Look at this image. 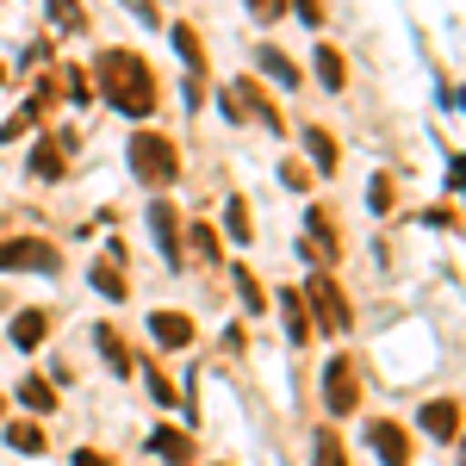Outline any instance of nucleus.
I'll use <instances>...</instances> for the list:
<instances>
[{
    "label": "nucleus",
    "mask_w": 466,
    "mask_h": 466,
    "mask_svg": "<svg viewBox=\"0 0 466 466\" xmlns=\"http://www.w3.org/2000/svg\"><path fill=\"white\" fill-rule=\"evenodd\" d=\"M94 81H100V94H106V106H118L125 118H149L156 112V69H149L137 50H106L100 63H94Z\"/></svg>",
    "instance_id": "nucleus-1"
},
{
    "label": "nucleus",
    "mask_w": 466,
    "mask_h": 466,
    "mask_svg": "<svg viewBox=\"0 0 466 466\" xmlns=\"http://www.w3.org/2000/svg\"><path fill=\"white\" fill-rule=\"evenodd\" d=\"M131 175L144 180V187H156V193L175 187L180 180V149L168 144L162 131H137V137H131Z\"/></svg>",
    "instance_id": "nucleus-2"
},
{
    "label": "nucleus",
    "mask_w": 466,
    "mask_h": 466,
    "mask_svg": "<svg viewBox=\"0 0 466 466\" xmlns=\"http://www.w3.org/2000/svg\"><path fill=\"white\" fill-rule=\"evenodd\" d=\"M305 299H311L305 311H311V329H318V336H342V329L355 323V311H349V299H342V287H336L329 268H318V274L305 280Z\"/></svg>",
    "instance_id": "nucleus-3"
},
{
    "label": "nucleus",
    "mask_w": 466,
    "mask_h": 466,
    "mask_svg": "<svg viewBox=\"0 0 466 466\" xmlns=\"http://www.w3.org/2000/svg\"><path fill=\"white\" fill-rule=\"evenodd\" d=\"M63 255L44 237H0V274H56Z\"/></svg>",
    "instance_id": "nucleus-4"
},
{
    "label": "nucleus",
    "mask_w": 466,
    "mask_h": 466,
    "mask_svg": "<svg viewBox=\"0 0 466 466\" xmlns=\"http://www.w3.org/2000/svg\"><path fill=\"white\" fill-rule=\"evenodd\" d=\"M323 404H329L336 417H349V410L360 404V373H355L349 355H336L329 367H323Z\"/></svg>",
    "instance_id": "nucleus-5"
},
{
    "label": "nucleus",
    "mask_w": 466,
    "mask_h": 466,
    "mask_svg": "<svg viewBox=\"0 0 466 466\" xmlns=\"http://www.w3.org/2000/svg\"><path fill=\"white\" fill-rule=\"evenodd\" d=\"M69 156H75V131H50V137H37L32 175L37 180H63V175H69Z\"/></svg>",
    "instance_id": "nucleus-6"
},
{
    "label": "nucleus",
    "mask_w": 466,
    "mask_h": 466,
    "mask_svg": "<svg viewBox=\"0 0 466 466\" xmlns=\"http://www.w3.org/2000/svg\"><path fill=\"white\" fill-rule=\"evenodd\" d=\"M305 261H311V268H336V261H342V237L329 230V212L305 218Z\"/></svg>",
    "instance_id": "nucleus-7"
},
{
    "label": "nucleus",
    "mask_w": 466,
    "mask_h": 466,
    "mask_svg": "<svg viewBox=\"0 0 466 466\" xmlns=\"http://www.w3.org/2000/svg\"><path fill=\"white\" fill-rule=\"evenodd\" d=\"M149 230H156V249L180 268V212L168 206V199H156V206H149Z\"/></svg>",
    "instance_id": "nucleus-8"
},
{
    "label": "nucleus",
    "mask_w": 466,
    "mask_h": 466,
    "mask_svg": "<svg viewBox=\"0 0 466 466\" xmlns=\"http://www.w3.org/2000/svg\"><path fill=\"white\" fill-rule=\"evenodd\" d=\"M367 435H373V454H380L386 466H410V435L398 430L392 417H386V423H373Z\"/></svg>",
    "instance_id": "nucleus-9"
},
{
    "label": "nucleus",
    "mask_w": 466,
    "mask_h": 466,
    "mask_svg": "<svg viewBox=\"0 0 466 466\" xmlns=\"http://www.w3.org/2000/svg\"><path fill=\"white\" fill-rule=\"evenodd\" d=\"M423 430H430L435 441H461V398H435V404H423Z\"/></svg>",
    "instance_id": "nucleus-10"
},
{
    "label": "nucleus",
    "mask_w": 466,
    "mask_h": 466,
    "mask_svg": "<svg viewBox=\"0 0 466 466\" xmlns=\"http://www.w3.org/2000/svg\"><path fill=\"white\" fill-rule=\"evenodd\" d=\"M255 63H261V75H274V87H287V94L305 81V69L292 63L287 50H274V44H261V50H255Z\"/></svg>",
    "instance_id": "nucleus-11"
},
{
    "label": "nucleus",
    "mask_w": 466,
    "mask_h": 466,
    "mask_svg": "<svg viewBox=\"0 0 466 466\" xmlns=\"http://www.w3.org/2000/svg\"><path fill=\"white\" fill-rule=\"evenodd\" d=\"M6 448H13V454H44V448H50V430H44L37 417H19V423H6Z\"/></svg>",
    "instance_id": "nucleus-12"
},
{
    "label": "nucleus",
    "mask_w": 466,
    "mask_h": 466,
    "mask_svg": "<svg viewBox=\"0 0 466 466\" xmlns=\"http://www.w3.org/2000/svg\"><path fill=\"white\" fill-rule=\"evenodd\" d=\"M118 255H125V249H118V243H106V261H94V287L106 292L112 305L131 292V287H125V268H118Z\"/></svg>",
    "instance_id": "nucleus-13"
},
{
    "label": "nucleus",
    "mask_w": 466,
    "mask_h": 466,
    "mask_svg": "<svg viewBox=\"0 0 466 466\" xmlns=\"http://www.w3.org/2000/svg\"><path fill=\"white\" fill-rule=\"evenodd\" d=\"M305 149H311L318 175H336V168H342V149H336V137H329L323 125H305Z\"/></svg>",
    "instance_id": "nucleus-14"
},
{
    "label": "nucleus",
    "mask_w": 466,
    "mask_h": 466,
    "mask_svg": "<svg viewBox=\"0 0 466 466\" xmlns=\"http://www.w3.org/2000/svg\"><path fill=\"white\" fill-rule=\"evenodd\" d=\"M149 329H156L162 349H187V342H193V318H180V311H156Z\"/></svg>",
    "instance_id": "nucleus-15"
},
{
    "label": "nucleus",
    "mask_w": 466,
    "mask_h": 466,
    "mask_svg": "<svg viewBox=\"0 0 466 466\" xmlns=\"http://www.w3.org/2000/svg\"><path fill=\"white\" fill-rule=\"evenodd\" d=\"M94 342H100V355H106V367L118 373V380H125V373H131V349H125V336H118L112 323H94Z\"/></svg>",
    "instance_id": "nucleus-16"
},
{
    "label": "nucleus",
    "mask_w": 466,
    "mask_h": 466,
    "mask_svg": "<svg viewBox=\"0 0 466 466\" xmlns=\"http://www.w3.org/2000/svg\"><path fill=\"white\" fill-rule=\"evenodd\" d=\"M318 81L329 87V94H342V87H349V63H342V50H336V44H318Z\"/></svg>",
    "instance_id": "nucleus-17"
},
{
    "label": "nucleus",
    "mask_w": 466,
    "mask_h": 466,
    "mask_svg": "<svg viewBox=\"0 0 466 466\" xmlns=\"http://www.w3.org/2000/svg\"><path fill=\"white\" fill-rule=\"evenodd\" d=\"M280 311H287V336L292 342H311V336H318V329H311V311H305V299H299V292H280Z\"/></svg>",
    "instance_id": "nucleus-18"
},
{
    "label": "nucleus",
    "mask_w": 466,
    "mask_h": 466,
    "mask_svg": "<svg viewBox=\"0 0 466 466\" xmlns=\"http://www.w3.org/2000/svg\"><path fill=\"white\" fill-rule=\"evenodd\" d=\"M44 118V100H25V106L13 112L6 125H0V144H19V137H32V125Z\"/></svg>",
    "instance_id": "nucleus-19"
},
{
    "label": "nucleus",
    "mask_w": 466,
    "mask_h": 466,
    "mask_svg": "<svg viewBox=\"0 0 466 466\" xmlns=\"http://www.w3.org/2000/svg\"><path fill=\"white\" fill-rule=\"evenodd\" d=\"M44 329H50L44 311H19V318H13V342H19V349H37V342H44Z\"/></svg>",
    "instance_id": "nucleus-20"
},
{
    "label": "nucleus",
    "mask_w": 466,
    "mask_h": 466,
    "mask_svg": "<svg viewBox=\"0 0 466 466\" xmlns=\"http://www.w3.org/2000/svg\"><path fill=\"white\" fill-rule=\"evenodd\" d=\"M50 25L56 32H87V6L81 0H50Z\"/></svg>",
    "instance_id": "nucleus-21"
},
{
    "label": "nucleus",
    "mask_w": 466,
    "mask_h": 466,
    "mask_svg": "<svg viewBox=\"0 0 466 466\" xmlns=\"http://www.w3.org/2000/svg\"><path fill=\"white\" fill-rule=\"evenodd\" d=\"M168 32H175V50L193 63V75H199L206 69V44H199V32H193V25H168Z\"/></svg>",
    "instance_id": "nucleus-22"
},
{
    "label": "nucleus",
    "mask_w": 466,
    "mask_h": 466,
    "mask_svg": "<svg viewBox=\"0 0 466 466\" xmlns=\"http://www.w3.org/2000/svg\"><path fill=\"white\" fill-rule=\"evenodd\" d=\"M19 398H25V410H50V404H56V392L44 386V373H25V380H19Z\"/></svg>",
    "instance_id": "nucleus-23"
},
{
    "label": "nucleus",
    "mask_w": 466,
    "mask_h": 466,
    "mask_svg": "<svg viewBox=\"0 0 466 466\" xmlns=\"http://www.w3.org/2000/svg\"><path fill=\"white\" fill-rule=\"evenodd\" d=\"M224 224H230V230H224V237H230V243H249L255 230V218H249V206H243V199H230V206H224Z\"/></svg>",
    "instance_id": "nucleus-24"
},
{
    "label": "nucleus",
    "mask_w": 466,
    "mask_h": 466,
    "mask_svg": "<svg viewBox=\"0 0 466 466\" xmlns=\"http://www.w3.org/2000/svg\"><path fill=\"white\" fill-rule=\"evenodd\" d=\"M318 466H349V454H342V435H336V430H318Z\"/></svg>",
    "instance_id": "nucleus-25"
},
{
    "label": "nucleus",
    "mask_w": 466,
    "mask_h": 466,
    "mask_svg": "<svg viewBox=\"0 0 466 466\" xmlns=\"http://www.w3.org/2000/svg\"><path fill=\"white\" fill-rule=\"evenodd\" d=\"M149 448H156V454H168V461H187V454H193V441H187V435H175V430H162Z\"/></svg>",
    "instance_id": "nucleus-26"
},
{
    "label": "nucleus",
    "mask_w": 466,
    "mask_h": 466,
    "mask_svg": "<svg viewBox=\"0 0 466 466\" xmlns=\"http://www.w3.org/2000/svg\"><path fill=\"white\" fill-rule=\"evenodd\" d=\"M237 292H243V311H261V305H268V292L255 287V274H249V268L237 274Z\"/></svg>",
    "instance_id": "nucleus-27"
},
{
    "label": "nucleus",
    "mask_w": 466,
    "mask_h": 466,
    "mask_svg": "<svg viewBox=\"0 0 466 466\" xmlns=\"http://www.w3.org/2000/svg\"><path fill=\"white\" fill-rule=\"evenodd\" d=\"M193 255H199V261H218V237H212V224H193Z\"/></svg>",
    "instance_id": "nucleus-28"
},
{
    "label": "nucleus",
    "mask_w": 466,
    "mask_h": 466,
    "mask_svg": "<svg viewBox=\"0 0 466 466\" xmlns=\"http://www.w3.org/2000/svg\"><path fill=\"white\" fill-rule=\"evenodd\" d=\"M373 212H392V175H373V193H367Z\"/></svg>",
    "instance_id": "nucleus-29"
},
{
    "label": "nucleus",
    "mask_w": 466,
    "mask_h": 466,
    "mask_svg": "<svg viewBox=\"0 0 466 466\" xmlns=\"http://www.w3.org/2000/svg\"><path fill=\"white\" fill-rule=\"evenodd\" d=\"M287 6H292V0H249V13L261 19V25H274V19H280Z\"/></svg>",
    "instance_id": "nucleus-30"
},
{
    "label": "nucleus",
    "mask_w": 466,
    "mask_h": 466,
    "mask_svg": "<svg viewBox=\"0 0 466 466\" xmlns=\"http://www.w3.org/2000/svg\"><path fill=\"white\" fill-rule=\"evenodd\" d=\"M144 380H149V392L162 398V404H175V386H168V373H156V367H144Z\"/></svg>",
    "instance_id": "nucleus-31"
},
{
    "label": "nucleus",
    "mask_w": 466,
    "mask_h": 466,
    "mask_svg": "<svg viewBox=\"0 0 466 466\" xmlns=\"http://www.w3.org/2000/svg\"><path fill=\"white\" fill-rule=\"evenodd\" d=\"M280 180H287V187H299V193H305V187H311V168H305V162H287V168H280Z\"/></svg>",
    "instance_id": "nucleus-32"
},
{
    "label": "nucleus",
    "mask_w": 466,
    "mask_h": 466,
    "mask_svg": "<svg viewBox=\"0 0 466 466\" xmlns=\"http://www.w3.org/2000/svg\"><path fill=\"white\" fill-rule=\"evenodd\" d=\"M75 466H112V454H94V448H81V454H75Z\"/></svg>",
    "instance_id": "nucleus-33"
},
{
    "label": "nucleus",
    "mask_w": 466,
    "mask_h": 466,
    "mask_svg": "<svg viewBox=\"0 0 466 466\" xmlns=\"http://www.w3.org/2000/svg\"><path fill=\"white\" fill-rule=\"evenodd\" d=\"M0 417H6V398H0Z\"/></svg>",
    "instance_id": "nucleus-34"
},
{
    "label": "nucleus",
    "mask_w": 466,
    "mask_h": 466,
    "mask_svg": "<svg viewBox=\"0 0 466 466\" xmlns=\"http://www.w3.org/2000/svg\"><path fill=\"white\" fill-rule=\"evenodd\" d=\"M0 87H6V69H0Z\"/></svg>",
    "instance_id": "nucleus-35"
}]
</instances>
